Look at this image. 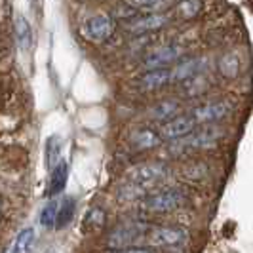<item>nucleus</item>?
Masks as SVG:
<instances>
[{"label": "nucleus", "instance_id": "1", "mask_svg": "<svg viewBox=\"0 0 253 253\" xmlns=\"http://www.w3.org/2000/svg\"><path fill=\"white\" fill-rule=\"evenodd\" d=\"M185 202H187V198H185V194L181 190L166 189L147 194L145 202H143V208H147L149 211H156V213H168V211L183 208Z\"/></svg>", "mask_w": 253, "mask_h": 253}, {"label": "nucleus", "instance_id": "2", "mask_svg": "<svg viewBox=\"0 0 253 253\" xmlns=\"http://www.w3.org/2000/svg\"><path fill=\"white\" fill-rule=\"evenodd\" d=\"M169 175V168L162 162H151V164H139L127 171V181L137 183L143 187H151L154 183L162 181Z\"/></svg>", "mask_w": 253, "mask_h": 253}, {"label": "nucleus", "instance_id": "3", "mask_svg": "<svg viewBox=\"0 0 253 253\" xmlns=\"http://www.w3.org/2000/svg\"><path fill=\"white\" fill-rule=\"evenodd\" d=\"M147 240L158 248H173L189 240V230L183 227H156L147 230Z\"/></svg>", "mask_w": 253, "mask_h": 253}, {"label": "nucleus", "instance_id": "4", "mask_svg": "<svg viewBox=\"0 0 253 253\" xmlns=\"http://www.w3.org/2000/svg\"><path fill=\"white\" fill-rule=\"evenodd\" d=\"M149 227L143 225V223H126L122 227L114 228L113 232L109 234V248L113 250H120V248H129L133 242L141 240L145 234H147Z\"/></svg>", "mask_w": 253, "mask_h": 253}, {"label": "nucleus", "instance_id": "5", "mask_svg": "<svg viewBox=\"0 0 253 253\" xmlns=\"http://www.w3.org/2000/svg\"><path fill=\"white\" fill-rule=\"evenodd\" d=\"M114 21L111 15L107 13H97L89 17L82 27V35L88 38L89 42H105L107 38L113 35Z\"/></svg>", "mask_w": 253, "mask_h": 253}, {"label": "nucleus", "instance_id": "6", "mask_svg": "<svg viewBox=\"0 0 253 253\" xmlns=\"http://www.w3.org/2000/svg\"><path fill=\"white\" fill-rule=\"evenodd\" d=\"M232 113V105L228 101H215V103H206L196 107L190 118L194 120V124H213L223 118H227Z\"/></svg>", "mask_w": 253, "mask_h": 253}, {"label": "nucleus", "instance_id": "7", "mask_svg": "<svg viewBox=\"0 0 253 253\" xmlns=\"http://www.w3.org/2000/svg\"><path fill=\"white\" fill-rule=\"evenodd\" d=\"M194 127H196V124H194V120L190 116H181V114H177V116L169 118L164 126L160 127L158 137H160V141L183 139L185 135H189Z\"/></svg>", "mask_w": 253, "mask_h": 253}, {"label": "nucleus", "instance_id": "8", "mask_svg": "<svg viewBox=\"0 0 253 253\" xmlns=\"http://www.w3.org/2000/svg\"><path fill=\"white\" fill-rule=\"evenodd\" d=\"M221 139V129L219 127H210V129H200V131H190L183 139H177L181 147L187 149H208L213 147L217 141Z\"/></svg>", "mask_w": 253, "mask_h": 253}, {"label": "nucleus", "instance_id": "9", "mask_svg": "<svg viewBox=\"0 0 253 253\" xmlns=\"http://www.w3.org/2000/svg\"><path fill=\"white\" fill-rule=\"evenodd\" d=\"M183 50L179 46H162V48H156L151 53H147L145 57V67L147 69H166L168 65L175 63L179 57H181Z\"/></svg>", "mask_w": 253, "mask_h": 253}, {"label": "nucleus", "instance_id": "10", "mask_svg": "<svg viewBox=\"0 0 253 253\" xmlns=\"http://www.w3.org/2000/svg\"><path fill=\"white\" fill-rule=\"evenodd\" d=\"M206 67V59L204 57H192V59H187L183 63H179L173 71H169V82L177 84V82H185V80H190L194 76H198L204 71Z\"/></svg>", "mask_w": 253, "mask_h": 253}, {"label": "nucleus", "instance_id": "11", "mask_svg": "<svg viewBox=\"0 0 253 253\" xmlns=\"http://www.w3.org/2000/svg\"><path fill=\"white\" fill-rule=\"evenodd\" d=\"M168 23V15L162 13H151V15H145L139 19H133L127 29L133 33V35H145V33H151V31H158Z\"/></svg>", "mask_w": 253, "mask_h": 253}, {"label": "nucleus", "instance_id": "12", "mask_svg": "<svg viewBox=\"0 0 253 253\" xmlns=\"http://www.w3.org/2000/svg\"><path fill=\"white\" fill-rule=\"evenodd\" d=\"M13 31H15V40H17V46L21 51L31 50L33 46V27L29 23L25 15L21 13H15V19H13Z\"/></svg>", "mask_w": 253, "mask_h": 253}, {"label": "nucleus", "instance_id": "13", "mask_svg": "<svg viewBox=\"0 0 253 253\" xmlns=\"http://www.w3.org/2000/svg\"><path fill=\"white\" fill-rule=\"evenodd\" d=\"M67 179H69V164L65 162V158L55 166L50 171V183H48V190L46 194L48 196H59L63 192L65 185H67Z\"/></svg>", "mask_w": 253, "mask_h": 253}, {"label": "nucleus", "instance_id": "14", "mask_svg": "<svg viewBox=\"0 0 253 253\" xmlns=\"http://www.w3.org/2000/svg\"><path fill=\"white\" fill-rule=\"evenodd\" d=\"M76 211V200L71 196H63L59 200V210H57V217H55V225L53 228L57 230H63L73 223V217Z\"/></svg>", "mask_w": 253, "mask_h": 253}, {"label": "nucleus", "instance_id": "15", "mask_svg": "<svg viewBox=\"0 0 253 253\" xmlns=\"http://www.w3.org/2000/svg\"><path fill=\"white\" fill-rule=\"evenodd\" d=\"M169 82V71L166 69H149V73L141 78L143 89H158Z\"/></svg>", "mask_w": 253, "mask_h": 253}, {"label": "nucleus", "instance_id": "16", "mask_svg": "<svg viewBox=\"0 0 253 253\" xmlns=\"http://www.w3.org/2000/svg\"><path fill=\"white\" fill-rule=\"evenodd\" d=\"M63 147H61V139L57 135H51L46 141V169L51 171L55 166L63 160Z\"/></svg>", "mask_w": 253, "mask_h": 253}, {"label": "nucleus", "instance_id": "17", "mask_svg": "<svg viewBox=\"0 0 253 253\" xmlns=\"http://www.w3.org/2000/svg\"><path fill=\"white\" fill-rule=\"evenodd\" d=\"M37 242V232L33 227H27L23 228L17 236H15V242L12 246V252L13 253H31L33 252V246Z\"/></svg>", "mask_w": 253, "mask_h": 253}, {"label": "nucleus", "instance_id": "18", "mask_svg": "<svg viewBox=\"0 0 253 253\" xmlns=\"http://www.w3.org/2000/svg\"><path fill=\"white\" fill-rule=\"evenodd\" d=\"M179 111H181V105L175 99H166V101H160L154 109L151 111L152 118L156 120H169L173 116H177Z\"/></svg>", "mask_w": 253, "mask_h": 253}, {"label": "nucleus", "instance_id": "19", "mask_svg": "<svg viewBox=\"0 0 253 253\" xmlns=\"http://www.w3.org/2000/svg\"><path fill=\"white\" fill-rule=\"evenodd\" d=\"M149 187H143V185H137V183H129L127 181L126 185H122L118 192H116V198L118 200H124V202H131V200H137V198H143L147 196L149 192Z\"/></svg>", "mask_w": 253, "mask_h": 253}, {"label": "nucleus", "instance_id": "20", "mask_svg": "<svg viewBox=\"0 0 253 253\" xmlns=\"http://www.w3.org/2000/svg\"><path fill=\"white\" fill-rule=\"evenodd\" d=\"M131 143H133L137 149L145 151V149L156 147V145L160 143V137H158V133H154L152 129H137V131L131 135Z\"/></svg>", "mask_w": 253, "mask_h": 253}, {"label": "nucleus", "instance_id": "21", "mask_svg": "<svg viewBox=\"0 0 253 253\" xmlns=\"http://www.w3.org/2000/svg\"><path fill=\"white\" fill-rule=\"evenodd\" d=\"M59 200L57 196H53L50 202L46 204L40 211V225L44 228H53L55 225V217H57V210H59Z\"/></svg>", "mask_w": 253, "mask_h": 253}, {"label": "nucleus", "instance_id": "22", "mask_svg": "<svg viewBox=\"0 0 253 253\" xmlns=\"http://www.w3.org/2000/svg\"><path fill=\"white\" fill-rule=\"evenodd\" d=\"M219 71L225 76H228V78H234V76L238 75V71H240V59H238V55H234V53L223 55L221 61H219Z\"/></svg>", "mask_w": 253, "mask_h": 253}, {"label": "nucleus", "instance_id": "23", "mask_svg": "<svg viewBox=\"0 0 253 253\" xmlns=\"http://www.w3.org/2000/svg\"><path fill=\"white\" fill-rule=\"evenodd\" d=\"M200 8H202V2H200V0H183V2H179L177 12H179V15H181V17L190 19V17L198 15Z\"/></svg>", "mask_w": 253, "mask_h": 253}, {"label": "nucleus", "instance_id": "24", "mask_svg": "<svg viewBox=\"0 0 253 253\" xmlns=\"http://www.w3.org/2000/svg\"><path fill=\"white\" fill-rule=\"evenodd\" d=\"M103 223H105V211H103L101 208H91L88 213H86V217H84V225L86 227H93V228H97V227H101Z\"/></svg>", "mask_w": 253, "mask_h": 253}, {"label": "nucleus", "instance_id": "25", "mask_svg": "<svg viewBox=\"0 0 253 253\" xmlns=\"http://www.w3.org/2000/svg\"><path fill=\"white\" fill-rule=\"evenodd\" d=\"M113 253H152L151 250H145V248H120V250H114Z\"/></svg>", "mask_w": 253, "mask_h": 253}, {"label": "nucleus", "instance_id": "26", "mask_svg": "<svg viewBox=\"0 0 253 253\" xmlns=\"http://www.w3.org/2000/svg\"><path fill=\"white\" fill-rule=\"evenodd\" d=\"M135 6H141V8H149V6H156L158 2H162V0H131Z\"/></svg>", "mask_w": 253, "mask_h": 253}, {"label": "nucleus", "instance_id": "27", "mask_svg": "<svg viewBox=\"0 0 253 253\" xmlns=\"http://www.w3.org/2000/svg\"><path fill=\"white\" fill-rule=\"evenodd\" d=\"M0 253H13L12 252V246H8V248H4V250H2V252Z\"/></svg>", "mask_w": 253, "mask_h": 253}]
</instances>
